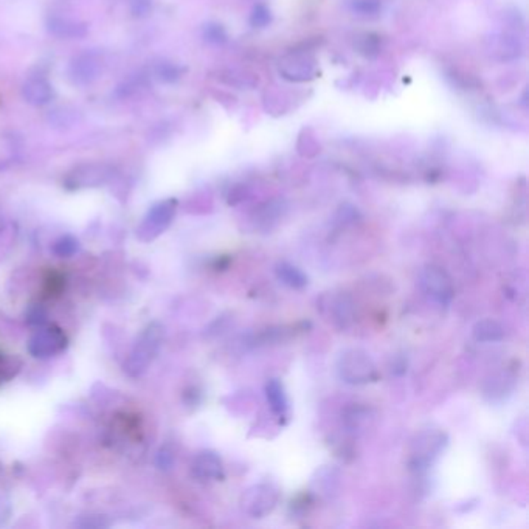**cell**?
Here are the masks:
<instances>
[{
	"label": "cell",
	"instance_id": "cell-1",
	"mask_svg": "<svg viewBox=\"0 0 529 529\" xmlns=\"http://www.w3.org/2000/svg\"><path fill=\"white\" fill-rule=\"evenodd\" d=\"M165 340V328L160 323H151L141 332L137 343H135L131 356L125 362V371L131 377H140L146 373L151 362L160 351Z\"/></svg>",
	"mask_w": 529,
	"mask_h": 529
},
{
	"label": "cell",
	"instance_id": "cell-2",
	"mask_svg": "<svg viewBox=\"0 0 529 529\" xmlns=\"http://www.w3.org/2000/svg\"><path fill=\"white\" fill-rule=\"evenodd\" d=\"M340 379L350 385H367L379 379L376 364L364 350H346L337 360Z\"/></svg>",
	"mask_w": 529,
	"mask_h": 529
},
{
	"label": "cell",
	"instance_id": "cell-3",
	"mask_svg": "<svg viewBox=\"0 0 529 529\" xmlns=\"http://www.w3.org/2000/svg\"><path fill=\"white\" fill-rule=\"evenodd\" d=\"M177 210V200L176 199H166L155 203V205L149 210L146 217L143 219L137 230V236L143 243H149L154 241L157 236L168 229L170 224L172 222L174 216H176Z\"/></svg>",
	"mask_w": 529,
	"mask_h": 529
},
{
	"label": "cell",
	"instance_id": "cell-4",
	"mask_svg": "<svg viewBox=\"0 0 529 529\" xmlns=\"http://www.w3.org/2000/svg\"><path fill=\"white\" fill-rule=\"evenodd\" d=\"M279 492L272 485H255L248 487L241 497V508L253 518H262L276 508Z\"/></svg>",
	"mask_w": 529,
	"mask_h": 529
},
{
	"label": "cell",
	"instance_id": "cell-5",
	"mask_svg": "<svg viewBox=\"0 0 529 529\" xmlns=\"http://www.w3.org/2000/svg\"><path fill=\"white\" fill-rule=\"evenodd\" d=\"M422 287L428 297H432L436 303L442 306L450 305V301L455 295L452 278L447 272L438 266H427L421 274Z\"/></svg>",
	"mask_w": 529,
	"mask_h": 529
},
{
	"label": "cell",
	"instance_id": "cell-6",
	"mask_svg": "<svg viewBox=\"0 0 529 529\" xmlns=\"http://www.w3.org/2000/svg\"><path fill=\"white\" fill-rule=\"evenodd\" d=\"M113 170L108 165L101 163H86L79 165L72 170L65 177V186L70 190H79V188H94L108 182L112 177Z\"/></svg>",
	"mask_w": 529,
	"mask_h": 529
},
{
	"label": "cell",
	"instance_id": "cell-7",
	"mask_svg": "<svg viewBox=\"0 0 529 529\" xmlns=\"http://www.w3.org/2000/svg\"><path fill=\"white\" fill-rule=\"evenodd\" d=\"M67 346V337L64 332L56 326H49L36 331L33 337L30 338L28 351L33 357L47 359L56 356Z\"/></svg>",
	"mask_w": 529,
	"mask_h": 529
},
{
	"label": "cell",
	"instance_id": "cell-8",
	"mask_svg": "<svg viewBox=\"0 0 529 529\" xmlns=\"http://www.w3.org/2000/svg\"><path fill=\"white\" fill-rule=\"evenodd\" d=\"M103 64L100 56L96 53L86 51L75 56L69 67V77L73 84L87 86L101 77Z\"/></svg>",
	"mask_w": 529,
	"mask_h": 529
},
{
	"label": "cell",
	"instance_id": "cell-9",
	"mask_svg": "<svg viewBox=\"0 0 529 529\" xmlns=\"http://www.w3.org/2000/svg\"><path fill=\"white\" fill-rule=\"evenodd\" d=\"M191 473L199 481H216L224 478L222 459L215 452H200L194 458L191 466Z\"/></svg>",
	"mask_w": 529,
	"mask_h": 529
},
{
	"label": "cell",
	"instance_id": "cell-10",
	"mask_svg": "<svg viewBox=\"0 0 529 529\" xmlns=\"http://www.w3.org/2000/svg\"><path fill=\"white\" fill-rule=\"evenodd\" d=\"M22 96H24V100L28 104L44 106L53 100L55 90H53L51 84L45 78L32 77L24 82V86H22Z\"/></svg>",
	"mask_w": 529,
	"mask_h": 529
},
{
	"label": "cell",
	"instance_id": "cell-11",
	"mask_svg": "<svg viewBox=\"0 0 529 529\" xmlns=\"http://www.w3.org/2000/svg\"><path fill=\"white\" fill-rule=\"evenodd\" d=\"M328 315L331 317L332 323L337 326L345 328L352 321L354 317V303L348 293H338V295H331L328 301Z\"/></svg>",
	"mask_w": 529,
	"mask_h": 529
},
{
	"label": "cell",
	"instance_id": "cell-12",
	"mask_svg": "<svg viewBox=\"0 0 529 529\" xmlns=\"http://www.w3.org/2000/svg\"><path fill=\"white\" fill-rule=\"evenodd\" d=\"M49 32L61 39H81L87 34V27L69 18L53 16L47 22Z\"/></svg>",
	"mask_w": 529,
	"mask_h": 529
},
{
	"label": "cell",
	"instance_id": "cell-13",
	"mask_svg": "<svg viewBox=\"0 0 529 529\" xmlns=\"http://www.w3.org/2000/svg\"><path fill=\"white\" fill-rule=\"evenodd\" d=\"M266 396L272 413L278 419L287 418V414H289V400H287L283 383L278 379H270L266 385Z\"/></svg>",
	"mask_w": 529,
	"mask_h": 529
},
{
	"label": "cell",
	"instance_id": "cell-14",
	"mask_svg": "<svg viewBox=\"0 0 529 529\" xmlns=\"http://www.w3.org/2000/svg\"><path fill=\"white\" fill-rule=\"evenodd\" d=\"M45 120L55 129H69L78 123L79 113L70 106H58V108H53L47 112Z\"/></svg>",
	"mask_w": 529,
	"mask_h": 529
},
{
	"label": "cell",
	"instance_id": "cell-15",
	"mask_svg": "<svg viewBox=\"0 0 529 529\" xmlns=\"http://www.w3.org/2000/svg\"><path fill=\"white\" fill-rule=\"evenodd\" d=\"M275 274L279 281L286 284L291 289H303L307 286V276L297 266L291 262H278L275 267Z\"/></svg>",
	"mask_w": 529,
	"mask_h": 529
},
{
	"label": "cell",
	"instance_id": "cell-16",
	"mask_svg": "<svg viewBox=\"0 0 529 529\" xmlns=\"http://www.w3.org/2000/svg\"><path fill=\"white\" fill-rule=\"evenodd\" d=\"M473 338L481 343H490V342H500L504 337V329L498 321L492 319H485L475 324L472 329Z\"/></svg>",
	"mask_w": 529,
	"mask_h": 529
},
{
	"label": "cell",
	"instance_id": "cell-17",
	"mask_svg": "<svg viewBox=\"0 0 529 529\" xmlns=\"http://www.w3.org/2000/svg\"><path fill=\"white\" fill-rule=\"evenodd\" d=\"M319 478L314 480L315 489L319 490V494L321 495H331L336 494V490L338 487V473L334 469L324 467L320 472H317Z\"/></svg>",
	"mask_w": 529,
	"mask_h": 529
},
{
	"label": "cell",
	"instance_id": "cell-18",
	"mask_svg": "<svg viewBox=\"0 0 529 529\" xmlns=\"http://www.w3.org/2000/svg\"><path fill=\"white\" fill-rule=\"evenodd\" d=\"M369 419H371V416H369V410L362 407H354L351 408V410H348L345 414V424L351 430V432H356V430L364 428L368 424Z\"/></svg>",
	"mask_w": 529,
	"mask_h": 529
},
{
	"label": "cell",
	"instance_id": "cell-19",
	"mask_svg": "<svg viewBox=\"0 0 529 529\" xmlns=\"http://www.w3.org/2000/svg\"><path fill=\"white\" fill-rule=\"evenodd\" d=\"M79 250V243L77 238L65 234V236L59 238L55 244H53V253L59 258H70L75 253Z\"/></svg>",
	"mask_w": 529,
	"mask_h": 529
},
{
	"label": "cell",
	"instance_id": "cell-20",
	"mask_svg": "<svg viewBox=\"0 0 529 529\" xmlns=\"http://www.w3.org/2000/svg\"><path fill=\"white\" fill-rule=\"evenodd\" d=\"M154 73H155L157 79H160L163 82H174V81H177L180 78L182 70H180L179 65L165 61V63H160V64L155 65Z\"/></svg>",
	"mask_w": 529,
	"mask_h": 529
},
{
	"label": "cell",
	"instance_id": "cell-21",
	"mask_svg": "<svg viewBox=\"0 0 529 529\" xmlns=\"http://www.w3.org/2000/svg\"><path fill=\"white\" fill-rule=\"evenodd\" d=\"M272 20V16H270V10L267 8L266 5H256L252 14H250V24L253 27H258V28H262L270 24Z\"/></svg>",
	"mask_w": 529,
	"mask_h": 529
},
{
	"label": "cell",
	"instance_id": "cell-22",
	"mask_svg": "<svg viewBox=\"0 0 529 529\" xmlns=\"http://www.w3.org/2000/svg\"><path fill=\"white\" fill-rule=\"evenodd\" d=\"M203 37L211 44H224L227 41V33L219 24H208L203 28Z\"/></svg>",
	"mask_w": 529,
	"mask_h": 529
},
{
	"label": "cell",
	"instance_id": "cell-23",
	"mask_svg": "<svg viewBox=\"0 0 529 529\" xmlns=\"http://www.w3.org/2000/svg\"><path fill=\"white\" fill-rule=\"evenodd\" d=\"M131 13L134 18H148L153 13V0H131Z\"/></svg>",
	"mask_w": 529,
	"mask_h": 529
},
{
	"label": "cell",
	"instance_id": "cell-24",
	"mask_svg": "<svg viewBox=\"0 0 529 529\" xmlns=\"http://www.w3.org/2000/svg\"><path fill=\"white\" fill-rule=\"evenodd\" d=\"M354 10L362 14H376L381 10L379 0H354Z\"/></svg>",
	"mask_w": 529,
	"mask_h": 529
},
{
	"label": "cell",
	"instance_id": "cell-25",
	"mask_svg": "<svg viewBox=\"0 0 529 529\" xmlns=\"http://www.w3.org/2000/svg\"><path fill=\"white\" fill-rule=\"evenodd\" d=\"M45 286H47V293L50 297L58 295L64 287V278L56 274V272H51V275L47 278V281H45Z\"/></svg>",
	"mask_w": 529,
	"mask_h": 529
},
{
	"label": "cell",
	"instance_id": "cell-26",
	"mask_svg": "<svg viewBox=\"0 0 529 529\" xmlns=\"http://www.w3.org/2000/svg\"><path fill=\"white\" fill-rule=\"evenodd\" d=\"M172 463H174L172 453L168 452V450H165V449L160 450V453H158V457H157V464H158V467H160V469H165V471H166V469H171Z\"/></svg>",
	"mask_w": 529,
	"mask_h": 529
},
{
	"label": "cell",
	"instance_id": "cell-27",
	"mask_svg": "<svg viewBox=\"0 0 529 529\" xmlns=\"http://www.w3.org/2000/svg\"><path fill=\"white\" fill-rule=\"evenodd\" d=\"M10 514H11V506L8 500H5V498L0 497V525L5 523V521L10 518Z\"/></svg>",
	"mask_w": 529,
	"mask_h": 529
},
{
	"label": "cell",
	"instance_id": "cell-28",
	"mask_svg": "<svg viewBox=\"0 0 529 529\" xmlns=\"http://www.w3.org/2000/svg\"><path fill=\"white\" fill-rule=\"evenodd\" d=\"M44 319H45V314L42 311H39L37 307L34 309L32 314H30V321L34 323V324H42Z\"/></svg>",
	"mask_w": 529,
	"mask_h": 529
},
{
	"label": "cell",
	"instance_id": "cell-29",
	"mask_svg": "<svg viewBox=\"0 0 529 529\" xmlns=\"http://www.w3.org/2000/svg\"><path fill=\"white\" fill-rule=\"evenodd\" d=\"M2 227H4V221H2V217H0V231H2Z\"/></svg>",
	"mask_w": 529,
	"mask_h": 529
}]
</instances>
